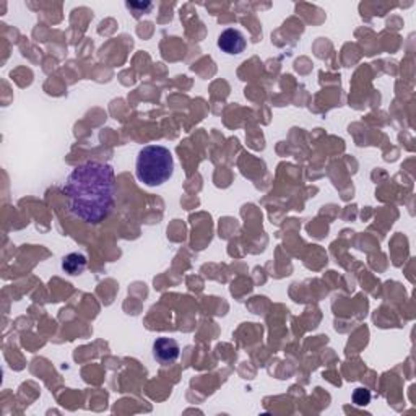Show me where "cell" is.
<instances>
[{
	"mask_svg": "<svg viewBox=\"0 0 416 416\" xmlns=\"http://www.w3.org/2000/svg\"><path fill=\"white\" fill-rule=\"evenodd\" d=\"M63 194L73 217L88 224H100L114 207V169L100 161H86L68 174Z\"/></svg>",
	"mask_w": 416,
	"mask_h": 416,
	"instance_id": "1",
	"label": "cell"
},
{
	"mask_svg": "<svg viewBox=\"0 0 416 416\" xmlns=\"http://www.w3.org/2000/svg\"><path fill=\"white\" fill-rule=\"evenodd\" d=\"M218 47L229 56H238L246 49V38L239 29L229 28L218 36Z\"/></svg>",
	"mask_w": 416,
	"mask_h": 416,
	"instance_id": "4",
	"label": "cell"
},
{
	"mask_svg": "<svg viewBox=\"0 0 416 416\" xmlns=\"http://www.w3.org/2000/svg\"><path fill=\"white\" fill-rule=\"evenodd\" d=\"M153 358L161 364H171L179 358L180 346L174 339L168 337H160L153 344Z\"/></svg>",
	"mask_w": 416,
	"mask_h": 416,
	"instance_id": "3",
	"label": "cell"
},
{
	"mask_svg": "<svg viewBox=\"0 0 416 416\" xmlns=\"http://www.w3.org/2000/svg\"><path fill=\"white\" fill-rule=\"evenodd\" d=\"M174 160L171 151L163 145L144 146L137 155L135 174L141 184L156 187L173 178Z\"/></svg>",
	"mask_w": 416,
	"mask_h": 416,
	"instance_id": "2",
	"label": "cell"
},
{
	"mask_svg": "<svg viewBox=\"0 0 416 416\" xmlns=\"http://www.w3.org/2000/svg\"><path fill=\"white\" fill-rule=\"evenodd\" d=\"M86 263H88V261L83 254L72 252L62 259L61 267L63 272L68 273V275L75 277V275H80V273H83V270L86 268Z\"/></svg>",
	"mask_w": 416,
	"mask_h": 416,
	"instance_id": "5",
	"label": "cell"
},
{
	"mask_svg": "<svg viewBox=\"0 0 416 416\" xmlns=\"http://www.w3.org/2000/svg\"><path fill=\"white\" fill-rule=\"evenodd\" d=\"M353 402L358 405V407H364V405H368L371 402V392L368 389H356L353 392Z\"/></svg>",
	"mask_w": 416,
	"mask_h": 416,
	"instance_id": "6",
	"label": "cell"
}]
</instances>
